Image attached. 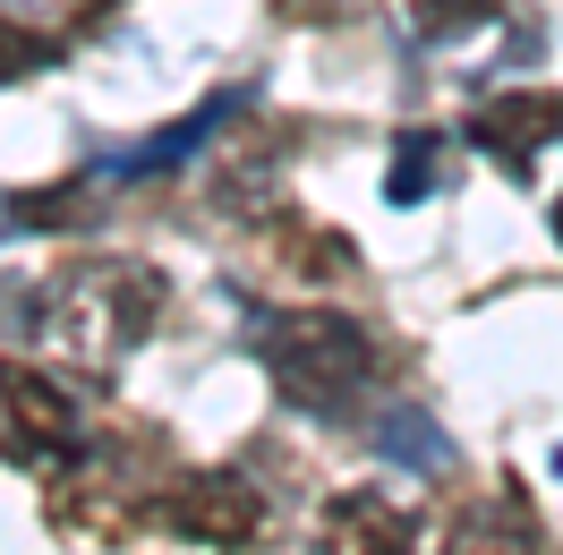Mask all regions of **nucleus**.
Listing matches in <instances>:
<instances>
[{
    "label": "nucleus",
    "instance_id": "f257e3e1",
    "mask_svg": "<svg viewBox=\"0 0 563 555\" xmlns=\"http://www.w3.org/2000/svg\"><path fill=\"white\" fill-rule=\"evenodd\" d=\"M163 316V274L154 265H60V274L26 282L18 300L0 291V325L26 342H60L69 359H86L95 377H111L129 350L145 342V325Z\"/></svg>",
    "mask_w": 563,
    "mask_h": 555
},
{
    "label": "nucleus",
    "instance_id": "f03ea898",
    "mask_svg": "<svg viewBox=\"0 0 563 555\" xmlns=\"http://www.w3.org/2000/svg\"><path fill=\"white\" fill-rule=\"evenodd\" d=\"M265 368H274V393L290 411L351 418V402H367V384L385 377V350L342 308H290L265 325Z\"/></svg>",
    "mask_w": 563,
    "mask_h": 555
},
{
    "label": "nucleus",
    "instance_id": "7ed1b4c3",
    "mask_svg": "<svg viewBox=\"0 0 563 555\" xmlns=\"http://www.w3.org/2000/svg\"><path fill=\"white\" fill-rule=\"evenodd\" d=\"M0 453H9L18 470H43V479L77 470V461H86V402H77L60 377L9 359V368H0Z\"/></svg>",
    "mask_w": 563,
    "mask_h": 555
},
{
    "label": "nucleus",
    "instance_id": "20e7f679",
    "mask_svg": "<svg viewBox=\"0 0 563 555\" xmlns=\"http://www.w3.org/2000/svg\"><path fill=\"white\" fill-rule=\"evenodd\" d=\"M163 530H179L188 547H247L265 530V496L240 470H179L163 496Z\"/></svg>",
    "mask_w": 563,
    "mask_h": 555
},
{
    "label": "nucleus",
    "instance_id": "39448f33",
    "mask_svg": "<svg viewBox=\"0 0 563 555\" xmlns=\"http://www.w3.org/2000/svg\"><path fill=\"white\" fill-rule=\"evenodd\" d=\"M563 138V95L555 86H521V95H487V104L470 111V145L495 154V172L504 179H529L538 163V145Z\"/></svg>",
    "mask_w": 563,
    "mask_h": 555
},
{
    "label": "nucleus",
    "instance_id": "423d86ee",
    "mask_svg": "<svg viewBox=\"0 0 563 555\" xmlns=\"http://www.w3.org/2000/svg\"><path fill=\"white\" fill-rule=\"evenodd\" d=\"M213 206L256 222L282 206V138L274 129H240L231 145H213Z\"/></svg>",
    "mask_w": 563,
    "mask_h": 555
},
{
    "label": "nucleus",
    "instance_id": "0eeeda50",
    "mask_svg": "<svg viewBox=\"0 0 563 555\" xmlns=\"http://www.w3.org/2000/svg\"><path fill=\"white\" fill-rule=\"evenodd\" d=\"M247 111V86H222V95H206V104L188 111V120H172V129H154L145 145H129V154H111V172H172V163H188L206 138H222L231 120Z\"/></svg>",
    "mask_w": 563,
    "mask_h": 555
},
{
    "label": "nucleus",
    "instance_id": "6e6552de",
    "mask_svg": "<svg viewBox=\"0 0 563 555\" xmlns=\"http://www.w3.org/2000/svg\"><path fill=\"white\" fill-rule=\"evenodd\" d=\"M435 555H538V521H529L521 496H487L453 513V530L435 538Z\"/></svg>",
    "mask_w": 563,
    "mask_h": 555
},
{
    "label": "nucleus",
    "instance_id": "1a4fd4ad",
    "mask_svg": "<svg viewBox=\"0 0 563 555\" xmlns=\"http://www.w3.org/2000/svg\"><path fill=\"white\" fill-rule=\"evenodd\" d=\"M367 445L385 453V461H401V470H427V479H444L461 461V445L435 427V411H419V402H393V411L367 418Z\"/></svg>",
    "mask_w": 563,
    "mask_h": 555
},
{
    "label": "nucleus",
    "instance_id": "9d476101",
    "mask_svg": "<svg viewBox=\"0 0 563 555\" xmlns=\"http://www.w3.org/2000/svg\"><path fill=\"white\" fill-rule=\"evenodd\" d=\"M333 538H342V555H419V521L385 504L376 487H358L333 504Z\"/></svg>",
    "mask_w": 563,
    "mask_h": 555
},
{
    "label": "nucleus",
    "instance_id": "9b49d317",
    "mask_svg": "<svg viewBox=\"0 0 563 555\" xmlns=\"http://www.w3.org/2000/svg\"><path fill=\"white\" fill-rule=\"evenodd\" d=\"M9 231H86V222H95V188H86V179H60V188H26V197H9Z\"/></svg>",
    "mask_w": 563,
    "mask_h": 555
},
{
    "label": "nucleus",
    "instance_id": "f8f14e48",
    "mask_svg": "<svg viewBox=\"0 0 563 555\" xmlns=\"http://www.w3.org/2000/svg\"><path fill=\"white\" fill-rule=\"evenodd\" d=\"M435 163H444V138H435V129H401V138H393L385 197H393V206H419L427 188H435Z\"/></svg>",
    "mask_w": 563,
    "mask_h": 555
},
{
    "label": "nucleus",
    "instance_id": "ddd939ff",
    "mask_svg": "<svg viewBox=\"0 0 563 555\" xmlns=\"http://www.w3.org/2000/svg\"><path fill=\"white\" fill-rule=\"evenodd\" d=\"M495 18V0H410V26L419 43H453V35H478Z\"/></svg>",
    "mask_w": 563,
    "mask_h": 555
},
{
    "label": "nucleus",
    "instance_id": "4468645a",
    "mask_svg": "<svg viewBox=\"0 0 563 555\" xmlns=\"http://www.w3.org/2000/svg\"><path fill=\"white\" fill-rule=\"evenodd\" d=\"M52 61H60V35H35L26 18L0 9V77H35V69H52Z\"/></svg>",
    "mask_w": 563,
    "mask_h": 555
},
{
    "label": "nucleus",
    "instance_id": "2eb2a0df",
    "mask_svg": "<svg viewBox=\"0 0 563 555\" xmlns=\"http://www.w3.org/2000/svg\"><path fill=\"white\" fill-rule=\"evenodd\" d=\"M555 240H563V197H555Z\"/></svg>",
    "mask_w": 563,
    "mask_h": 555
},
{
    "label": "nucleus",
    "instance_id": "dca6fc26",
    "mask_svg": "<svg viewBox=\"0 0 563 555\" xmlns=\"http://www.w3.org/2000/svg\"><path fill=\"white\" fill-rule=\"evenodd\" d=\"M555 470H563V453H555Z\"/></svg>",
    "mask_w": 563,
    "mask_h": 555
}]
</instances>
